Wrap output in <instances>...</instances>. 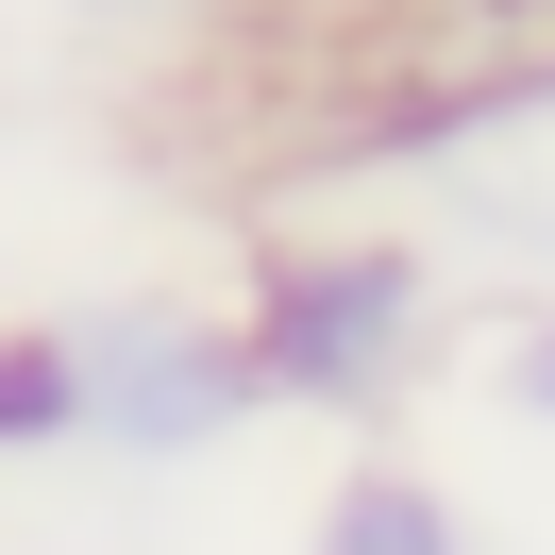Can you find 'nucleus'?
<instances>
[{"label": "nucleus", "instance_id": "obj_6", "mask_svg": "<svg viewBox=\"0 0 555 555\" xmlns=\"http://www.w3.org/2000/svg\"><path fill=\"white\" fill-rule=\"evenodd\" d=\"M488 387H505V404H521V421L555 438V304H521V320H505V353H488Z\"/></svg>", "mask_w": 555, "mask_h": 555}, {"label": "nucleus", "instance_id": "obj_4", "mask_svg": "<svg viewBox=\"0 0 555 555\" xmlns=\"http://www.w3.org/2000/svg\"><path fill=\"white\" fill-rule=\"evenodd\" d=\"M304 555H472V521H454V488H438V472L353 454V472L304 505Z\"/></svg>", "mask_w": 555, "mask_h": 555}, {"label": "nucleus", "instance_id": "obj_7", "mask_svg": "<svg viewBox=\"0 0 555 555\" xmlns=\"http://www.w3.org/2000/svg\"><path fill=\"white\" fill-rule=\"evenodd\" d=\"M51 17H85V35H203L219 0H51Z\"/></svg>", "mask_w": 555, "mask_h": 555}, {"label": "nucleus", "instance_id": "obj_2", "mask_svg": "<svg viewBox=\"0 0 555 555\" xmlns=\"http://www.w3.org/2000/svg\"><path fill=\"white\" fill-rule=\"evenodd\" d=\"M320 169H421L472 253L555 270V35H521V51H488V68L421 85L404 118H371V135L320 152Z\"/></svg>", "mask_w": 555, "mask_h": 555}, {"label": "nucleus", "instance_id": "obj_5", "mask_svg": "<svg viewBox=\"0 0 555 555\" xmlns=\"http://www.w3.org/2000/svg\"><path fill=\"white\" fill-rule=\"evenodd\" d=\"M0 454H68V320H0Z\"/></svg>", "mask_w": 555, "mask_h": 555}, {"label": "nucleus", "instance_id": "obj_9", "mask_svg": "<svg viewBox=\"0 0 555 555\" xmlns=\"http://www.w3.org/2000/svg\"><path fill=\"white\" fill-rule=\"evenodd\" d=\"M505 35H555V0H521V17H505Z\"/></svg>", "mask_w": 555, "mask_h": 555}, {"label": "nucleus", "instance_id": "obj_3", "mask_svg": "<svg viewBox=\"0 0 555 555\" xmlns=\"http://www.w3.org/2000/svg\"><path fill=\"white\" fill-rule=\"evenodd\" d=\"M253 421L236 320L185 304V286H118V304L68 320V454H118V472H185Z\"/></svg>", "mask_w": 555, "mask_h": 555}, {"label": "nucleus", "instance_id": "obj_1", "mask_svg": "<svg viewBox=\"0 0 555 555\" xmlns=\"http://www.w3.org/2000/svg\"><path fill=\"white\" fill-rule=\"evenodd\" d=\"M236 371L253 404L304 421H387L454 337V236L421 219H286V236L236 253Z\"/></svg>", "mask_w": 555, "mask_h": 555}, {"label": "nucleus", "instance_id": "obj_8", "mask_svg": "<svg viewBox=\"0 0 555 555\" xmlns=\"http://www.w3.org/2000/svg\"><path fill=\"white\" fill-rule=\"evenodd\" d=\"M421 17H472V35H505V17H521V0H421Z\"/></svg>", "mask_w": 555, "mask_h": 555}]
</instances>
